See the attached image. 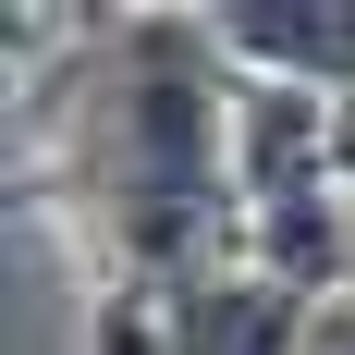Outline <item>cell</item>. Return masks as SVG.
<instances>
[{
  "mask_svg": "<svg viewBox=\"0 0 355 355\" xmlns=\"http://www.w3.org/2000/svg\"><path fill=\"white\" fill-rule=\"evenodd\" d=\"M209 49L245 86H306L331 110L355 98V0H220Z\"/></svg>",
  "mask_w": 355,
  "mask_h": 355,
  "instance_id": "cell-1",
  "label": "cell"
},
{
  "mask_svg": "<svg viewBox=\"0 0 355 355\" xmlns=\"http://www.w3.org/2000/svg\"><path fill=\"white\" fill-rule=\"evenodd\" d=\"M306 343H319V306L270 270H245V257L159 294V355H306Z\"/></svg>",
  "mask_w": 355,
  "mask_h": 355,
  "instance_id": "cell-2",
  "label": "cell"
},
{
  "mask_svg": "<svg viewBox=\"0 0 355 355\" xmlns=\"http://www.w3.org/2000/svg\"><path fill=\"white\" fill-rule=\"evenodd\" d=\"M331 135H343V209H355V98L331 110Z\"/></svg>",
  "mask_w": 355,
  "mask_h": 355,
  "instance_id": "cell-3",
  "label": "cell"
}]
</instances>
